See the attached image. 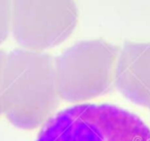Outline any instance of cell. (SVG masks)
<instances>
[{"instance_id":"277c9868","label":"cell","mask_w":150,"mask_h":141,"mask_svg":"<svg viewBox=\"0 0 150 141\" xmlns=\"http://www.w3.org/2000/svg\"><path fill=\"white\" fill-rule=\"evenodd\" d=\"M77 21L74 0H11V33L26 50L59 46L73 33Z\"/></svg>"},{"instance_id":"8992f818","label":"cell","mask_w":150,"mask_h":141,"mask_svg":"<svg viewBox=\"0 0 150 141\" xmlns=\"http://www.w3.org/2000/svg\"><path fill=\"white\" fill-rule=\"evenodd\" d=\"M11 28V0H0V43L7 38Z\"/></svg>"},{"instance_id":"52a82bcc","label":"cell","mask_w":150,"mask_h":141,"mask_svg":"<svg viewBox=\"0 0 150 141\" xmlns=\"http://www.w3.org/2000/svg\"><path fill=\"white\" fill-rule=\"evenodd\" d=\"M7 54L3 50H0V115L3 114V103H2V89H3V74L6 62Z\"/></svg>"},{"instance_id":"7a4b0ae2","label":"cell","mask_w":150,"mask_h":141,"mask_svg":"<svg viewBox=\"0 0 150 141\" xmlns=\"http://www.w3.org/2000/svg\"><path fill=\"white\" fill-rule=\"evenodd\" d=\"M36 141H150V128L119 106L83 103L54 114Z\"/></svg>"},{"instance_id":"5b68a950","label":"cell","mask_w":150,"mask_h":141,"mask_svg":"<svg viewBox=\"0 0 150 141\" xmlns=\"http://www.w3.org/2000/svg\"><path fill=\"white\" fill-rule=\"evenodd\" d=\"M114 85L127 100L150 109V42H125L115 67Z\"/></svg>"},{"instance_id":"3957f363","label":"cell","mask_w":150,"mask_h":141,"mask_svg":"<svg viewBox=\"0 0 150 141\" xmlns=\"http://www.w3.org/2000/svg\"><path fill=\"white\" fill-rule=\"evenodd\" d=\"M119 50L103 39L82 40L54 59L57 89L62 100L79 103L110 93Z\"/></svg>"},{"instance_id":"6da1fadb","label":"cell","mask_w":150,"mask_h":141,"mask_svg":"<svg viewBox=\"0 0 150 141\" xmlns=\"http://www.w3.org/2000/svg\"><path fill=\"white\" fill-rule=\"evenodd\" d=\"M54 60L45 53L16 48L3 74V114L15 127L34 130L56 114L60 104Z\"/></svg>"}]
</instances>
